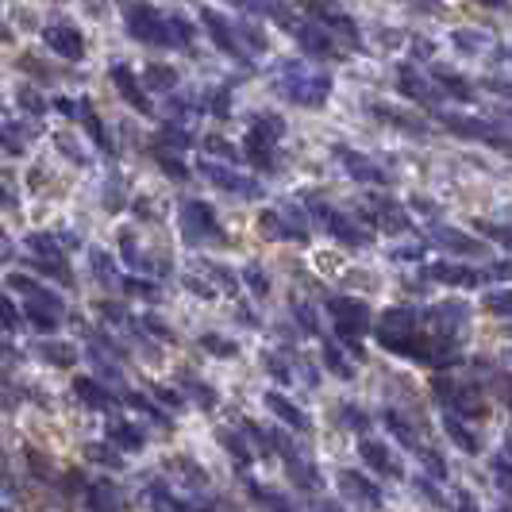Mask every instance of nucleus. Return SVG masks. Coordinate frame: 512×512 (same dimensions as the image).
<instances>
[{"label":"nucleus","instance_id":"1","mask_svg":"<svg viewBox=\"0 0 512 512\" xmlns=\"http://www.w3.org/2000/svg\"><path fill=\"white\" fill-rule=\"evenodd\" d=\"M12 289L16 293H24V320L31 328H39V332H58V324H62V297L47 289L43 282H35V278H24V274H12Z\"/></svg>","mask_w":512,"mask_h":512},{"label":"nucleus","instance_id":"2","mask_svg":"<svg viewBox=\"0 0 512 512\" xmlns=\"http://www.w3.org/2000/svg\"><path fill=\"white\" fill-rule=\"evenodd\" d=\"M43 39H47V47H51L58 58H66V62H81V58H85V39H81V31H77L70 20L43 27Z\"/></svg>","mask_w":512,"mask_h":512},{"label":"nucleus","instance_id":"3","mask_svg":"<svg viewBox=\"0 0 512 512\" xmlns=\"http://www.w3.org/2000/svg\"><path fill=\"white\" fill-rule=\"evenodd\" d=\"M31 351H35V359L51 362V366H74V359H77V351L70 343H62V339H43V343H35Z\"/></svg>","mask_w":512,"mask_h":512},{"label":"nucleus","instance_id":"4","mask_svg":"<svg viewBox=\"0 0 512 512\" xmlns=\"http://www.w3.org/2000/svg\"><path fill=\"white\" fill-rule=\"evenodd\" d=\"M31 135H35V128H27V124H0V151L27 154Z\"/></svg>","mask_w":512,"mask_h":512},{"label":"nucleus","instance_id":"5","mask_svg":"<svg viewBox=\"0 0 512 512\" xmlns=\"http://www.w3.org/2000/svg\"><path fill=\"white\" fill-rule=\"evenodd\" d=\"M27 262L43 274V278H51V282H62V285H74V274H70V266H66V258L62 255H47V258H31Z\"/></svg>","mask_w":512,"mask_h":512},{"label":"nucleus","instance_id":"6","mask_svg":"<svg viewBox=\"0 0 512 512\" xmlns=\"http://www.w3.org/2000/svg\"><path fill=\"white\" fill-rule=\"evenodd\" d=\"M24 332V312L8 293H0V335H20Z\"/></svg>","mask_w":512,"mask_h":512},{"label":"nucleus","instance_id":"7","mask_svg":"<svg viewBox=\"0 0 512 512\" xmlns=\"http://www.w3.org/2000/svg\"><path fill=\"white\" fill-rule=\"evenodd\" d=\"M74 389L81 393V401H85V405H93V409H108V405H112V401H108V393H104V385L93 382V378H77Z\"/></svg>","mask_w":512,"mask_h":512},{"label":"nucleus","instance_id":"8","mask_svg":"<svg viewBox=\"0 0 512 512\" xmlns=\"http://www.w3.org/2000/svg\"><path fill=\"white\" fill-rule=\"evenodd\" d=\"M112 77H116V85H120V93H124V97H128V101L135 104V108H147V97L139 93V85H135V77H131L128 70H124V66H112Z\"/></svg>","mask_w":512,"mask_h":512},{"label":"nucleus","instance_id":"9","mask_svg":"<svg viewBox=\"0 0 512 512\" xmlns=\"http://www.w3.org/2000/svg\"><path fill=\"white\" fill-rule=\"evenodd\" d=\"M81 120H85L89 135H97V143H101L104 151H108V139H104V131H101V120H97V112H93V108H89L85 101H81Z\"/></svg>","mask_w":512,"mask_h":512},{"label":"nucleus","instance_id":"10","mask_svg":"<svg viewBox=\"0 0 512 512\" xmlns=\"http://www.w3.org/2000/svg\"><path fill=\"white\" fill-rule=\"evenodd\" d=\"M20 104H24V108H31V112H35V116H39V112H43V108H47V104L39 101V97H35V93H20Z\"/></svg>","mask_w":512,"mask_h":512},{"label":"nucleus","instance_id":"11","mask_svg":"<svg viewBox=\"0 0 512 512\" xmlns=\"http://www.w3.org/2000/svg\"><path fill=\"white\" fill-rule=\"evenodd\" d=\"M97 266H101V282H112V266H108V258L97 255Z\"/></svg>","mask_w":512,"mask_h":512},{"label":"nucleus","instance_id":"12","mask_svg":"<svg viewBox=\"0 0 512 512\" xmlns=\"http://www.w3.org/2000/svg\"><path fill=\"white\" fill-rule=\"evenodd\" d=\"M0 512H4V509H0Z\"/></svg>","mask_w":512,"mask_h":512}]
</instances>
